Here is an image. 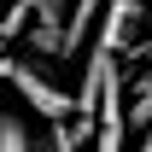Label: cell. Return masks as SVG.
<instances>
[{"instance_id": "6da1fadb", "label": "cell", "mask_w": 152, "mask_h": 152, "mask_svg": "<svg viewBox=\"0 0 152 152\" xmlns=\"http://www.w3.org/2000/svg\"><path fill=\"white\" fill-rule=\"evenodd\" d=\"M0 82H12L23 99V111L41 117V123H64V117H76V94H64L58 82H47V76L35 70V64H23V58H6L0 53Z\"/></svg>"}, {"instance_id": "7a4b0ae2", "label": "cell", "mask_w": 152, "mask_h": 152, "mask_svg": "<svg viewBox=\"0 0 152 152\" xmlns=\"http://www.w3.org/2000/svg\"><path fill=\"white\" fill-rule=\"evenodd\" d=\"M140 23H146V0H105V12H99V23H94L88 41H105L111 53H123L140 35Z\"/></svg>"}, {"instance_id": "3957f363", "label": "cell", "mask_w": 152, "mask_h": 152, "mask_svg": "<svg viewBox=\"0 0 152 152\" xmlns=\"http://www.w3.org/2000/svg\"><path fill=\"white\" fill-rule=\"evenodd\" d=\"M23 41H29L41 58H64V29H58V23H29Z\"/></svg>"}, {"instance_id": "277c9868", "label": "cell", "mask_w": 152, "mask_h": 152, "mask_svg": "<svg viewBox=\"0 0 152 152\" xmlns=\"http://www.w3.org/2000/svg\"><path fill=\"white\" fill-rule=\"evenodd\" d=\"M18 6L35 23H58V29H64V18H70V0H18Z\"/></svg>"}, {"instance_id": "5b68a950", "label": "cell", "mask_w": 152, "mask_h": 152, "mask_svg": "<svg viewBox=\"0 0 152 152\" xmlns=\"http://www.w3.org/2000/svg\"><path fill=\"white\" fill-rule=\"evenodd\" d=\"M88 134H94V123H82V117H76L70 129L58 123V129H53V152H82V140H88Z\"/></svg>"}, {"instance_id": "8992f818", "label": "cell", "mask_w": 152, "mask_h": 152, "mask_svg": "<svg viewBox=\"0 0 152 152\" xmlns=\"http://www.w3.org/2000/svg\"><path fill=\"white\" fill-rule=\"evenodd\" d=\"M146 6H152V0H146Z\"/></svg>"}]
</instances>
